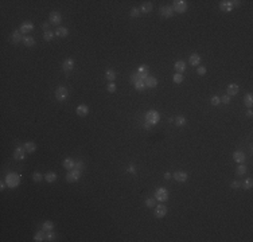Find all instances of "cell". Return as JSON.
<instances>
[{
  "mask_svg": "<svg viewBox=\"0 0 253 242\" xmlns=\"http://www.w3.org/2000/svg\"><path fill=\"white\" fill-rule=\"evenodd\" d=\"M6 184H7V187H10V188H15V187H18L19 184H20V175L16 174V172L7 174Z\"/></svg>",
  "mask_w": 253,
  "mask_h": 242,
  "instance_id": "obj_1",
  "label": "cell"
},
{
  "mask_svg": "<svg viewBox=\"0 0 253 242\" xmlns=\"http://www.w3.org/2000/svg\"><path fill=\"white\" fill-rule=\"evenodd\" d=\"M172 8H174V12L185 14L186 11H187V2H186V0H174Z\"/></svg>",
  "mask_w": 253,
  "mask_h": 242,
  "instance_id": "obj_2",
  "label": "cell"
},
{
  "mask_svg": "<svg viewBox=\"0 0 253 242\" xmlns=\"http://www.w3.org/2000/svg\"><path fill=\"white\" fill-rule=\"evenodd\" d=\"M81 174H82V171H80V170H77V168L70 170L69 172L66 174V182H69V183H76V182H78L80 178H81Z\"/></svg>",
  "mask_w": 253,
  "mask_h": 242,
  "instance_id": "obj_3",
  "label": "cell"
},
{
  "mask_svg": "<svg viewBox=\"0 0 253 242\" xmlns=\"http://www.w3.org/2000/svg\"><path fill=\"white\" fill-rule=\"evenodd\" d=\"M168 197H170V192L164 187H160V188H158L155 191V199L159 202H167L168 201Z\"/></svg>",
  "mask_w": 253,
  "mask_h": 242,
  "instance_id": "obj_4",
  "label": "cell"
},
{
  "mask_svg": "<svg viewBox=\"0 0 253 242\" xmlns=\"http://www.w3.org/2000/svg\"><path fill=\"white\" fill-rule=\"evenodd\" d=\"M146 121H148L150 124H152V125H156V124L160 121V115H159V112L156 110H148L146 115Z\"/></svg>",
  "mask_w": 253,
  "mask_h": 242,
  "instance_id": "obj_5",
  "label": "cell"
},
{
  "mask_svg": "<svg viewBox=\"0 0 253 242\" xmlns=\"http://www.w3.org/2000/svg\"><path fill=\"white\" fill-rule=\"evenodd\" d=\"M68 97H69V90L65 86H58L55 89V98L58 101L63 102V101L68 100Z\"/></svg>",
  "mask_w": 253,
  "mask_h": 242,
  "instance_id": "obj_6",
  "label": "cell"
},
{
  "mask_svg": "<svg viewBox=\"0 0 253 242\" xmlns=\"http://www.w3.org/2000/svg\"><path fill=\"white\" fill-rule=\"evenodd\" d=\"M74 66H76V62H74L73 58H66V59L63 61V63H62V70H63L66 74H69L70 71H73Z\"/></svg>",
  "mask_w": 253,
  "mask_h": 242,
  "instance_id": "obj_7",
  "label": "cell"
},
{
  "mask_svg": "<svg viewBox=\"0 0 253 242\" xmlns=\"http://www.w3.org/2000/svg\"><path fill=\"white\" fill-rule=\"evenodd\" d=\"M167 213H168V209H167V206L164 205H158L155 206V210H154V215L156 218H163L167 215Z\"/></svg>",
  "mask_w": 253,
  "mask_h": 242,
  "instance_id": "obj_8",
  "label": "cell"
},
{
  "mask_svg": "<svg viewBox=\"0 0 253 242\" xmlns=\"http://www.w3.org/2000/svg\"><path fill=\"white\" fill-rule=\"evenodd\" d=\"M49 20H50V24L58 26V24H61V22H62V15L59 12H57V11H53V12L49 15Z\"/></svg>",
  "mask_w": 253,
  "mask_h": 242,
  "instance_id": "obj_9",
  "label": "cell"
},
{
  "mask_svg": "<svg viewBox=\"0 0 253 242\" xmlns=\"http://www.w3.org/2000/svg\"><path fill=\"white\" fill-rule=\"evenodd\" d=\"M26 149H24V147H16L15 148V151H14V159L15 160H18V162H20V160H23L26 158Z\"/></svg>",
  "mask_w": 253,
  "mask_h": 242,
  "instance_id": "obj_10",
  "label": "cell"
},
{
  "mask_svg": "<svg viewBox=\"0 0 253 242\" xmlns=\"http://www.w3.org/2000/svg\"><path fill=\"white\" fill-rule=\"evenodd\" d=\"M33 30H34V24L31 22H23L20 24V27H19V31H20L23 35H26V37H27V34H30Z\"/></svg>",
  "mask_w": 253,
  "mask_h": 242,
  "instance_id": "obj_11",
  "label": "cell"
},
{
  "mask_svg": "<svg viewBox=\"0 0 253 242\" xmlns=\"http://www.w3.org/2000/svg\"><path fill=\"white\" fill-rule=\"evenodd\" d=\"M233 8H234L233 7V0H222V2H220V10L224 11V12H230Z\"/></svg>",
  "mask_w": 253,
  "mask_h": 242,
  "instance_id": "obj_12",
  "label": "cell"
},
{
  "mask_svg": "<svg viewBox=\"0 0 253 242\" xmlns=\"http://www.w3.org/2000/svg\"><path fill=\"white\" fill-rule=\"evenodd\" d=\"M136 71H137L139 77L142 78V80H146V78L150 76V74H148V73H150V67H148L147 65H140Z\"/></svg>",
  "mask_w": 253,
  "mask_h": 242,
  "instance_id": "obj_13",
  "label": "cell"
},
{
  "mask_svg": "<svg viewBox=\"0 0 253 242\" xmlns=\"http://www.w3.org/2000/svg\"><path fill=\"white\" fill-rule=\"evenodd\" d=\"M160 15L163 18H171L174 16V8L172 6H163L160 7Z\"/></svg>",
  "mask_w": 253,
  "mask_h": 242,
  "instance_id": "obj_14",
  "label": "cell"
},
{
  "mask_svg": "<svg viewBox=\"0 0 253 242\" xmlns=\"http://www.w3.org/2000/svg\"><path fill=\"white\" fill-rule=\"evenodd\" d=\"M76 113H77V115H78L80 117L88 116V115H89V106H88V105H85V104H80L76 108Z\"/></svg>",
  "mask_w": 253,
  "mask_h": 242,
  "instance_id": "obj_15",
  "label": "cell"
},
{
  "mask_svg": "<svg viewBox=\"0 0 253 242\" xmlns=\"http://www.w3.org/2000/svg\"><path fill=\"white\" fill-rule=\"evenodd\" d=\"M172 178L179 183H183V182L187 180V174H186L185 171H177L175 174H172Z\"/></svg>",
  "mask_w": 253,
  "mask_h": 242,
  "instance_id": "obj_16",
  "label": "cell"
},
{
  "mask_svg": "<svg viewBox=\"0 0 253 242\" xmlns=\"http://www.w3.org/2000/svg\"><path fill=\"white\" fill-rule=\"evenodd\" d=\"M238 92H240V86L237 84H229L228 85V88H226V93H228V96H236V94H238Z\"/></svg>",
  "mask_w": 253,
  "mask_h": 242,
  "instance_id": "obj_17",
  "label": "cell"
},
{
  "mask_svg": "<svg viewBox=\"0 0 253 242\" xmlns=\"http://www.w3.org/2000/svg\"><path fill=\"white\" fill-rule=\"evenodd\" d=\"M22 32L19 30H15L12 34H11V42H12L14 45H18L19 42H22L23 41V37H22Z\"/></svg>",
  "mask_w": 253,
  "mask_h": 242,
  "instance_id": "obj_18",
  "label": "cell"
},
{
  "mask_svg": "<svg viewBox=\"0 0 253 242\" xmlns=\"http://www.w3.org/2000/svg\"><path fill=\"white\" fill-rule=\"evenodd\" d=\"M233 159H234L236 163H238V164H242V163H245V159H246V156H245L244 152L236 151L234 153H233Z\"/></svg>",
  "mask_w": 253,
  "mask_h": 242,
  "instance_id": "obj_19",
  "label": "cell"
},
{
  "mask_svg": "<svg viewBox=\"0 0 253 242\" xmlns=\"http://www.w3.org/2000/svg\"><path fill=\"white\" fill-rule=\"evenodd\" d=\"M62 166H63V168L70 171V170L74 168L76 160H73V158H66V159H63V162H62Z\"/></svg>",
  "mask_w": 253,
  "mask_h": 242,
  "instance_id": "obj_20",
  "label": "cell"
},
{
  "mask_svg": "<svg viewBox=\"0 0 253 242\" xmlns=\"http://www.w3.org/2000/svg\"><path fill=\"white\" fill-rule=\"evenodd\" d=\"M189 62H190V65H191V66H199V63H201V55H199V54H197V53H193L191 55H190V58H189Z\"/></svg>",
  "mask_w": 253,
  "mask_h": 242,
  "instance_id": "obj_21",
  "label": "cell"
},
{
  "mask_svg": "<svg viewBox=\"0 0 253 242\" xmlns=\"http://www.w3.org/2000/svg\"><path fill=\"white\" fill-rule=\"evenodd\" d=\"M174 69H175V71L179 73V74H182L186 70V62L185 61H177L175 62V65H174Z\"/></svg>",
  "mask_w": 253,
  "mask_h": 242,
  "instance_id": "obj_22",
  "label": "cell"
},
{
  "mask_svg": "<svg viewBox=\"0 0 253 242\" xmlns=\"http://www.w3.org/2000/svg\"><path fill=\"white\" fill-rule=\"evenodd\" d=\"M144 81H146V88H156L158 86V80L152 76H148Z\"/></svg>",
  "mask_w": 253,
  "mask_h": 242,
  "instance_id": "obj_23",
  "label": "cell"
},
{
  "mask_svg": "<svg viewBox=\"0 0 253 242\" xmlns=\"http://www.w3.org/2000/svg\"><path fill=\"white\" fill-rule=\"evenodd\" d=\"M69 35V30L66 27H61L58 26L57 30H55V37H59V38H66Z\"/></svg>",
  "mask_w": 253,
  "mask_h": 242,
  "instance_id": "obj_24",
  "label": "cell"
},
{
  "mask_svg": "<svg viewBox=\"0 0 253 242\" xmlns=\"http://www.w3.org/2000/svg\"><path fill=\"white\" fill-rule=\"evenodd\" d=\"M23 147H24L27 153H34V152L37 151V144H35L34 141H27V143H24V145Z\"/></svg>",
  "mask_w": 253,
  "mask_h": 242,
  "instance_id": "obj_25",
  "label": "cell"
},
{
  "mask_svg": "<svg viewBox=\"0 0 253 242\" xmlns=\"http://www.w3.org/2000/svg\"><path fill=\"white\" fill-rule=\"evenodd\" d=\"M154 8V6H152V3L151 2H146V3H143L142 6H140V11L144 14H150L151 11H152Z\"/></svg>",
  "mask_w": 253,
  "mask_h": 242,
  "instance_id": "obj_26",
  "label": "cell"
},
{
  "mask_svg": "<svg viewBox=\"0 0 253 242\" xmlns=\"http://www.w3.org/2000/svg\"><path fill=\"white\" fill-rule=\"evenodd\" d=\"M23 45L27 46V47H34L35 46V39L33 37H30V35H27V37H23Z\"/></svg>",
  "mask_w": 253,
  "mask_h": 242,
  "instance_id": "obj_27",
  "label": "cell"
},
{
  "mask_svg": "<svg viewBox=\"0 0 253 242\" xmlns=\"http://www.w3.org/2000/svg\"><path fill=\"white\" fill-rule=\"evenodd\" d=\"M34 241L35 242H42V241H46V231L45 230H39V231L35 233L34 236Z\"/></svg>",
  "mask_w": 253,
  "mask_h": 242,
  "instance_id": "obj_28",
  "label": "cell"
},
{
  "mask_svg": "<svg viewBox=\"0 0 253 242\" xmlns=\"http://www.w3.org/2000/svg\"><path fill=\"white\" fill-rule=\"evenodd\" d=\"M116 77H117V74H116L115 70L109 69V70H107V71H105V78H107V80L109 81V82H115Z\"/></svg>",
  "mask_w": 253,
  "mask_h": 242,
  "instance_id": "obj_29",
  "label": "cell"
},
{
  "mask_svg": "<svg viewBox=\"0 0 253 242\" xmlns=\"http://www.w3.org/2000/svg\"><path fill=\"white\" fill-rule=\"evenodd\" d=\"M244 104H245V106H246V108H252V105H253V94H252V93H248V94H245V97H244Z\"/></svg>",
  "mask_w": 253,
  "mask_h": 242,
  "instance_id": "obj_30",
  "label": "cell"
},
{
  "mask_svg": "<svg viewBox=\"0 0 253 242\" xmlns=\"http://www.w3.org/2000/svg\"><path fill=\"white\" fill-rule=\"evenodd\" d=\"M174 123L177 127H183V125H186L187 120H186V117H183V116H178L174 119Z\"/></svg>",
  "mask_w": 253,
  "mask_h": 242,
  "instance_id": "obj_31",
  "label": "cell"
},
{
  "mask_svg": "<svg viewBox=\"0 0 253 242\" xmlns=\"http://www.w3.org/2000/svg\"><path fill=\"white\" fill-rule=\"evenodd\" d=\"M252 186H253V179L252 178H248V179H245V180L241 183V187H242L244 190H251L252 188Z\"/></svg>",
  "mask_w": 253,
  "mask_h": 242,
  "instance_id": "obj_32",
  "label": "cell"
},
{
  "mask_svg": "<svg viewBox=\"0 0 253 242\" xmlns=\"http://www.w3.org/2000/svg\"><path fill=\"white\" fill-rule=\"evenodd\" d=\"M45 180L47 183H54L57 180V174L55 172H47L45 175Z\"/></svg>",
  "mask_w": 253,
  "mask_h": 242,
  "instance_id": "obj_33",
  "label": "cell"
},
{
  "mask_svg": "<svg viewBox=\"0 0 253 242\" xmlns=\"http://www.w3.org/2000/svg\"><path fill=\"white\" fill-rule=\"evenodd\" d=\"M54 229V222L51 221H45L43 223H42V230H45V231H50V230Z\"/></svg>",
  "mask_w": 253,
  "mask_h": 242,
  "instance_id": "obj_34",
  "label": "cell"
},
{
  "mask_svg": "<svg viewBox=\"0 0 253 242\" xmlns=\"http://www.w3.org/2000/svg\"><path fill=\"white\" fill-rule=\"evenodd\" d=\"M54 37H55V32H53L51 30H49V31H46V32H43V39H45L46 42L53 41Z\"/></svg>",
  "mask_w": 253,
  "mask_h": 242,
  "instance_id": "obj_35",
  "label": "cell"
},
{
  "mask_svg": "<svg viewBox=\"0 0 253 242\" xmlns=\"http://www.w3.org/2000/svg\"><path fill=\"white\" fill-rule=\"evenodd\" d=\"M246 170L248 168H246V166H245V164H238V166H237V168H236V174L241 176V175L246 174Z\"/></svg>",
  "mask_w": 253,
  "mask_h": 242,
  "instance_id": "obj_36",
  "label": "cell"
},
{
  "mask_svg": "<svg viewBox=\"0 0 253 242\" xmlns=\"http://www.w3.org/2000/svg\"><path fill=\"white\" fill-rule=\"evenodd\" d=\"M135 88H136V90L143 92L144 89H146V81H144V80H139L135 84Z\"/></svg>",
  "mask_w": 253,
  "mask_h": 242,
  "instance_id": "obj_37",
  "label": "cell"
},
{
  "mask_svg": "<svg viewBox=\"0 0 253 242\" xmlns=\"http://www.w3.org/2000/svg\"><path fill=\"white\" fill-rule=\"evenodd\" d=\"M45 176L42 175L41 172H38V171H35V172L33 174V180L35 182V183H39V182H42V179H43Z\"/></svg>",
  "mask_w": 253,
  "mask_h": 242,
  "instance_id": "obj_38",
  "label": "cell"
},
{
  "mask_svg": "<svg viewBox=\"0 0 253 242\" xmlns=\"http://www.w3.org/2000/svg\"><path fill=\"white\" fill-rule=\"evenodd\" d=\"M172 81H174L175 84H182V82H183V74L175 73L174 77H172Z\"/></svg>",
  "mask_w": 253,
  "mask_h": 242,
  "instance_id": "obj_39",
  "label": "cell"
},
{
  "mask_svg": "<svg viewBox=\"0 0 253 242\" xmlns=\"http://www.w3.org/2000/svg\"><path fill=\"white\" fill-rule=\"evenodd\" d=\"M146 206H147V207H155V206H156V199H155V198L146 199Z\"/></svg>",
  "mask_w": 253,
  "mask_h": 242,
  "instance_id": "obj_40",
  "label": "cell"
},
{
  "mask_svg": "<svg viewBox=\"0 0 253 242\" xmlns=\"http://www.w3.org/2000/svg\"><path fill=\"white\" fill-rule=\"evenodd\" d=\"M55 233L53 231V230H50V231H46V241H55Z\"/></svg>",
  "mask_w": 253,
  "mask_h": 242,
  "instance_id": "obj_41",
  "label": "cell"
},
{
  "mask_svg": "<svg viewBox=\"0 0 253 242\" xmlns=\"http://www.w3.org/2000/svg\"><path fill=\"white\" fill-rule=\"evenodd\" d=\"M129 15H131V18H137L140 15V8H137V7H133V8L129 11Z\"/></svg>",
  "mask_w": 253,
  "mask_h": 242,
  "instance_id": "obj_42",
  "label": "cell"
},
{
  "mask_svg": "<svg viewBox=\"0 0 253 242\" xmlns=\"http://www.w3.org/2000/svg\"><path fill=\"white\" fill-rule=\"evenodd\" d=\"M107 90L109 93H116V90H117V88H116V84L115 82H109L107 85Z\"/></svg>",
  "mask_w": 253,
  "mask_h": 242,
  "instance_id": "obj_43",
  "label": "cell"
},
{
  "mask_svg": "<svg viewBox=\"0 0 253 242\" xmlns=\"http://www.w3.org/2000/svg\"><path fill=\"white\" fill-rule=\"evenodd\" d=\"M139 80H142V78H140V77H139V74H137V71H133V73H132V74H131V82H132V84H133V85H135L136 82H137V81H139Z\"/></svg>",
  "mask_w": 253,
  "mask_h": 242,
  "instance_id": "obj_44",
  "label": "cell"
},
{
  "mask_svg": "<svg viewBox=\"0 0 253 242\" xmlns=\"http://www.w3.org/2000/svg\"><path fill=\"white\" fill-rule=\"evenodd\" d=\"M210 102H212L213 106H217V105H220V104H221V100H220V97H218V96H213L212 98H210Z\"/></svg>",
  "mask_w": 253,
  "mask_h": 242,
  "instance_id": "obj_45",
  "label": "cell"
},
{
  "mask_svg": "<svg viewBox=\"0 0 253 242\" xmlns=\"http://www.w3.org/2000/svg\"><path fill=\"white\" fill-rule=\"evenodd\" d=\"M74 168L80 170V171H84V170H85V164H84V162H82V160H77V162H76V166H74Z\"/></svg>",
  "mask_w": 253,
  "mask_h": 242,
  "instance_id": "obj_46",
  "label": "cell"
},
{
  "mask_svg": "<svg viewBox=\"0 0 253 242\" xmlns=\"http://www.w3.org/2000/svg\"><path fill=\"white\" fill-rule=\"evenodd\" d=\"M220 100H221V102L222 104H230V96H228V94H225L222 97H220Z\"/></svg>",
  "mask_w": 253,
  "mask_h": 242,
  "instance_id": "obj_47",
  "label": "cell"
},
{
  "mask_svg": "<svg viewBox=\"0 0 253 242\" xmlns=\"http://www.w3.org/2000/svg\"><path fill=\"white\" fill-rule=\"evenodd\" d=\"M197 73H198V76H205V74H206V67H205V66H198V67H197Z\"/></svg>",
  "mask_w": 253,
  "mask_h": 242,
  "instance_id": "obj_48",
  "label": "cell"
},
{
  "mask_svg": "<svg viewBox=\"0 0 253 242\" xmlns=\"http://www.w3.org/2000/svg\"><path fill=\"white\" fill-rule=\"evenodd\" d=\"M127 172H128V174H131V175H135V174H136V168H135V166H133V164H129V166H128Z\"/></svg>",
  "mask_w": 253,
  "mask_h": 242,
  "instance_id": "obj_49",
  "label": "cell"
},
{
  "mask_svg": "<svg viewBox=\"0 0 253 242\" xmlns=\"http://www.w3.org/2000/svg\"><path fill=\"white\" fill-rule=\"evenodd\" d=\"M230 187H232V188H240V187H241V183L238 182V180H233L232 183H230Z\"/></svg>",
  "mask_w": 253,
  "mask_h": 242,
  "instance_id": "obj_50",
  "label": "cell"
},
{
  "mask_svg": "<svg viewBox=\"0 0 253 242\" xmlns=\"http://www.w3.org/2000/svg\"><path fill=\"white\" fill-rule=\"evenodd\" d=\"M152 127H154V125H152V124H150L148 121H144V128H146V129L150 131V129H152Z\"/></svg>",
  "mask_w": 253,
  "mask_h": 242,
  "instance_id": "obj_51",
  "label": "cell"
},
{
  "mask_svg": "<svg viewBox=\"0 0 253 242\" xmlns=\"http://www.w3.org/2000/svg\"><path fill=\"white\" fill-rule=\"evenodd\" d=\"M42 28H43L45 32H46V31H49V28H50V23H47V22L43 23V24H42Z\"/></svg>",
  "mask_w": 253,
  "mask_h": 242,
  "instance_id": "obj_52",
  "label": "cell"
},
{
  "mask_svg": "<svg viewBox=\"0 0 253 242\" xmlns=\"http://www.w3.org/2000/svg\"><path fill=\"white\" fill-rule=\"evenodd\" d=\"M171 178H172V174H170V172H166V174H164V179H166V180H170Z\"/></svg>",
  "mask_w": 253,
  "mask_h": 242,
  "instance_id": "obj_53",
  "label": "cell"
},
{
  "mask_svg": "<svg viewBox=\"0 0 253 242\" xmlns=\"http://www.w3.org/2000/svg\"><path fill=\"white\" fill-rule=\"evenodd\" d=\"M240 3H241V2H238V0H233V7H238Z\"/></svg>",
  "mask_w": 253,
  "mask_h": 242,
  "instance_id": "obj_54",
  "label": "cell"
},
{
  "mask_svg": "<svg viewBox=\"0 0 253 242\" xmlns=\"http://www.w3.org/2000/svg\"><path fill=\"white\" fill-rule=\"evenodd\" d=\"M6 186H7V184H6V183H4V182H2V183H0V190H2V191H3V190H4V188H6Z\"/></svg>",
  "mask_w": 253,
  "mask_h": 242,
  "instance_id": "obj_55",
  "label": "cell"
},
{
  "mask_svg": "<svg viewBox=\"0 0 253 242\" xmlns=\"http://www.w3.org/2000/svg\"><path fill=\"white\" fill-rule=\"evenodd\" d=\"M246 116L249 117V119H252V116H253V112H252V110H248V112H246Z\"/></svg>",
  "mask_w": 253,
  "mask_h": 242,
  "instance_id": "obj_56",
  "label": "cell"
}]
</instances>
